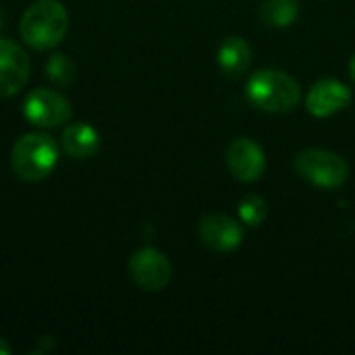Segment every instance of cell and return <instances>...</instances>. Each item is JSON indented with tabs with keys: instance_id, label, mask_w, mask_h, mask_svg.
Instances as JSON below:
<instances>
[{
	"instance_id": "obj_13",
	"label": "cell",
	"mask_w": 355,
	"mask_h": 355,
	"mask_svg": "<svg viewBox=\"0 0 355 355\" xmlns=\"http://www.w3.org/2000/svg\"><path fill=\"white\" fill-rule=\"evenodd\" d=\"M300 15L297 0H266L262 4V19L270 27H289Z\"/></svg>"
},
{
	"instance_id": "obj_2",
	"label": "cell",
	"mask_w": 355,
	"mask_h": 355,
	"mask_svg": "<svg viewBox=\"0 0 355 355\" xmlns=\"http://www.w3.org/2000/svg\"><path fill=\"white\" fill-rule=\"evenodd\" d=\"M245 96L258 110L281 114L293 110L300 104L302 87L285 71L260 69L250 77L245 85Z\"/></svg>"
},
{
	"instance_id": "obj_15",
	"label": "cell",
	"mask_w": 355,
	"mask_h": 355,
	"mask_svg": "<svg viewBox=\"0 0 355 355\" xmlns=\"http://www.w3.org/2000/svg\"><path fill=\"white\" fill-rule=\"evenodd\" d=\"M46 75L56 85H71L75 79V64L64 54H52L46 62Z\"/></svg>"
},
{
	"instance_id": "obj_6",
	"label": "cell",
	"mask_w": 355,
	"mask_h": 355,
	"mask_svg": "<svg viewBox=\"0 0 355 355\" xmlns=\"http://www.w3.org/2000/svg\"><path fill=\"white\" fill-rule=\"evenodd\" d=\"M129 275L144 291H162L173 277L168 258L156 248H141L129 260Z\"/></svg>"
},
{
	"instance_id": "obj_17",
	"label": "cell",
	"mask_w": 355,
	"mask_h": 355,
	"mask_svg": "<svg viewBox=\"0 0 355 355\" xmlns=\"http://www.w3.org/2000/svg\"><path fill=\"white\" fill-rule=\"evenodd\" d=\"M349 75H352V79H354L355 83V54L352 56V60H349Z\"/></svg>"
},
{
	"instance_id": "obj_8",
	"label": "cell",
	"mask_w": 355,
	"mask_h": 355,
	"mask_svg": "<svg viewBox=\"0 0 355 355\" xmlns=\"http://www.w3.org/2000/svg\"><path fill=\"white\" fill-rule=\"evenodd\" d=\"M227 166L237 181L254 183L266 171V156L254 139L237 137L227 148Z\"/></svg>"
},
{
	"instance_id": "obj_1",
	"label": "cell",
	"mask_w": 355,
	"mask_h": 355,
	"mask_svg": "<svg viewBox=\"0 0 355 355\" xmlns=\"http://www.w3.org/2000/svg\"><path fill=\"white\" fill-rule=\"evenodd\" d=\"M69 29V12L58 0H35L21 17V37L33 50L58 46Z\"/></svg>"
},
{
	"instance_id": "obj_7",
	"label": "cell",
	"mask_w": 355,
	"mask_h": 355,
	"mask_svg": "<svg viewBox=\"0 0 355 355\" xmlns=\"http://www.w3.org/2000/svg\"><path fill=\"white\" fill-rule=\"evenodd\" d=\"M29 71L27 52L12 40L0 37V100L21 92L29 79Z\"/></svg>"
},
{
	"instance_id": "obj_3",
	"label": "cell",
	"mask_w": 355,
	"mask_h": 355,
	"mask_svg": "<svg viewBox=\"0 0 355 355\" xmlns=\"http://www.w3.org/2000/svg\"><path fill=\"white\" fill-rule=\"evenodd\" d=\"M58 144L52 135L33 131L21 135L10 152L12 173L27 183H37L50 177L58 162Z\"/></svg>"
},
{
	"instance_id": "obj_12",
	"label": "cell",
	"mask_w": 355,
	"mask_h": 355,
	"mask_svg": "<svg viewBox=\"0 0 355 355\" xmlns=\"http://www.w3.org/2000/svg\"><path fill=\"white\" fill-rule=\"evenodd\" d=\"M252 64V48L243 37H227L220 48H218V67L220 71L231 77L237 79L241 77Z\"/></svg>"
},
{
	"instance_id": "obj_14",
	"label": "cell",
	"mask_w": 355,
	"mask_h": 355,
	"mask_svg": "<svg viewBox=\"0 0 355 355\" xmlns=\"http://www.w3.org/2000/svg\"><path fill=\"white\" fill-rule=\"evenodd\" d=\"M239 216L245 225L258 227L268 216V202L258 193H250L239 202Z\"/></svg>"
},
{
	"instance_id": "obj_10",
	"label": "cell",
	"mask_w": 355,
	"mask_h": 355,
	"mask_svg": "<svg viewBox=\"0 0 355 355\" xmlns=\"http://www.w3.org/2000/svg\"><path fill=\"white\" fill-rule=\"evenodd\" d=\"M349 102H352V89L337 79L316 81L306 96V108L310 110V114L318 119L337 114L339 110L347 108Z\"/></svg>"
},
{
	"instance_id": "obj_11",
	"label": "cell",
	"mask_w": 355,
	"mask_h": 355,
	"mask_svg": "<svg viewBox=\"0 0 355 355\" xmlns=\"http://www.w3.org/2000/svg\"><path fill=\"white\" fill-rule=\"evenodd\" d=\"M60 144L71 158H89L100 150V133L89 123H71L62 131Z\"/></svg>"
},
{
	"instance_id": "obj_4",
	"label": "cell",
	"mask_w": 355,
	"mask_h": 355,
	"mask_svg": "<svg viewBox=\"0 0 355 355\" xmlns=\"http://www.w3.org/2000/svg\"><path fill=\"white\" fill-rule=\"evenodd\" d=\"M293 166L302 179L320 189H337L345 185V181L349 179L347 160L331 150H304L295 156Z\"/></svg>"
},
{
	"instance_id": "obj_18",
	"label": "cell",
	"mask_w": 355,
	"mask_h": 355,
	"mask_svg": "<svg viewBox=\"0 0 355 355\" xmlns=\"http://www.w3.org/2000/svg\"><path fill=\"white\" fill-rule=\"evenodd\" d=\"M2 25H4V15L0 12V29H2Z\"/></svg>"
},
{
	"instance_id": "obj_5",
	"label": "cell",
	"mask_w": 355,
	"mask_h": 355,
	"mask_svg": "<svg viewBox=\"0 0 355 355\" xmlns=\"http://www.w3.org/2000/svg\"><path fill=\"white\" fill-rule=\"evenodd\" d=\"M71 102L64 94L56 89L37 87L25 98L23 114L25 119L42 129H54L71 119Z\"/></svg>"
},
{
	"instance_id": "obj_9",
	"label": "cell",
	"mask_w": 355,
	"mask_h": 355,
	"mask_svg": "<svg viewBox=\"0 0 355 355\" xmlns=\"http://www.w3.org/2000/svg\"><path fill=\"white\" fill-rule=\"evenodd\" d=\"M200 241L214 252H233L243 241L241 225L227 214H208L198 227Z\"/></svg>"
},
{
	"instance_id": "obj_16",
	"label": "cell",
	"mask_w": 355,
	"mask_h": 355,
	"mask_svg": "<svg viewBox=\"0 0 355 355\" xmlns=\"http://www.w3.org/2000/svg\"><path fill=\"white\" fill-rule=\"evenodd\" d=\"M10 354V345L0 337V355H8Z\"/></svg>"
}]
</instances>
